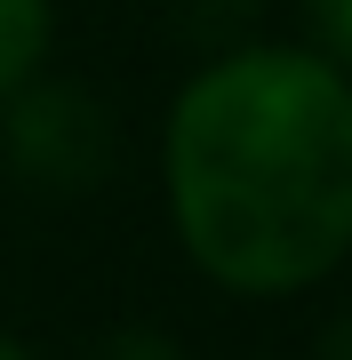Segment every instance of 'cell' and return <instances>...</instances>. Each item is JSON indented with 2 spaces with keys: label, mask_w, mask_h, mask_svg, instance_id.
Returning a JSON list of instances; mask_svg holds the SVG:
<instances>
[{
  "label": "cell",
  "mask_w": 352,
  "mask_h": 360,
  "mask_svg": "<svg viewBox=\"0 0 352 360\" xmlns=\"http://www.w3.org/2000/svg\"><path fill=\"white\" fill-rule=\"evenodd\" d=\"M169 208L209 281L313 288L352 248V89L328 56L240 49L169 112Z\"/></svg>",
  "instance_id": "1"
},
{
  "label": "cell",
  "mask_w": 352,
  "mask_h": 360,
  "mask_svg": "<svg viewBox=\"0 0 352 360\" xmlns=\"http://www.w3.org/2000/svg\"><path fill=\"white\" fill-rule=\"evenodd\" d=\"M8 153L25 168H40V176H56V184H80V176L105 168L112 136H105V112L80 89H25L16 120H8Z\"/></svg>",
  "instance_id": "2"
},
{
  "label": "cell",
  "mask_w": 352,
  "mask_h": 360,
  "mask_svg": "<svg viewBox=\"0 0 352 360\" xmlns=\"http://www.w3.org/2000/svg\"><path fill=\"white\" fill-rule=\"evenodd\" d=\"M48 49V0H0V96H16Z\"/></svg>",
  "instance_id": "3"
},
{
  "label": "cell",
  "mask_w": 352,
  "mask_h": 360,
  "mask_svg": "<svg viewBox=\"0 0 352 360\" xmlns=\"http://www.w3.org/2000/svg\"><path fill=\"white\" fill-rule=\"evenodd\" d=\"M304 16H313V32H320V49H328V65H352V0H304Z\"/></svg>",
  "instance_id": "4"
},
{
  "label": "cell",
  "mask_w": 352,
  "mask_h": 360,
  "mask_svg": "<svg viewBox=\"0 0 352 360\" xmlns=\"http://www.w3.org/2000/svg\"><path fill=\"white\" fill-rule=\"evenodd\" d=\"M96 360H176V345H169V336H144V328H120Z\"/></svg>",
  "instance_id": "5"
},
{
  "label": "cell",
  "mask_w": 352,
  "mask_h": 360,
  "mask_svg": "<svg viewBox=\"0 0 352 360\" xmlns=\"http://www.w3.org/2000/svg\"><path fill=\"white\" fill-rule=\"evenodd\" d=\"M320 352H328V360H352V312H344V321L320 336Z\"/></svg>",
  "instance_id": "6"
},
{
  "label": "cell",
  "mask_w": 352,
  "mask_h": 360,
  "mask_svg": "<svg viewBox=\"0 0 352 360\" xmlns=\"http://www.w3.org/2000/svg\"><path fill=\"white\" fill-rule=\"evenodd\" d=\"M0 360H32V352H25V345H16V336H0Z\"/></svg>",
  "instance_id": "7"
}]
</instances>
